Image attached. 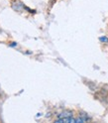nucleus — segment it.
Listing matches in <instances>:
<instances>
[{
  "label": "nucleus",
  "instance_id": "f257e3e1",
  "mask_svg": "<svg viewBox=\"0 0 108 123\" xmlns=\"http://www.w3.org/2000/svg\"><path fill=\"white\" fill-rule=\"evenodd\" d=\"M56 123H75V118L72 117H63V118H58Z\"/></svg>",
  "mask_w": 108,
  "mask_h": 123
},
{
  "label": "nucleus",
  "instance_id": "f03ea898",
  "mask_svg": "<svg viewBox=\"0 0 108 123\" xmlns=\"http://www.w3.org/2000/svg\"><path fill=\"white\" fill-rule=\"evenodd\" d=\"M72 111H65V112H61L58 115L59 118H63V117H72Z\"/></svg>",
  "mask_w": 108,
  "mask_h": 123
},
{
  "label": "nucleus",
  "instance_id": "7ed1b4c3",
  "mask_svg": "<svg viewBox=\"0 0 108 123\" xmlns=\"http://www.w3.org/2000/svg\"><path fill=\"white\" fill-rule=\"evenodd\" d=\"M99 41L101 42V43H108V38L103 36V37H100L99 38Z\"/></svg>",
  "mask_w": 108,
  "mask_h": 123
},
{
  "label": "nucleus",
  "instance_id": "20e7f679",
  "mask_svg": "<svg viewBox=\"0 0 108 123\" xmlns=\"http://www.w3.org/2000/svg\"><path fill=\"white\" fill-rule=\"evenodd\" d=\"M14 46H16V43H13V44H11V45H10V47H14Z\"/></svg>",
  "mask_w": 108,
  "mask_h": 123
}]
</instances>
